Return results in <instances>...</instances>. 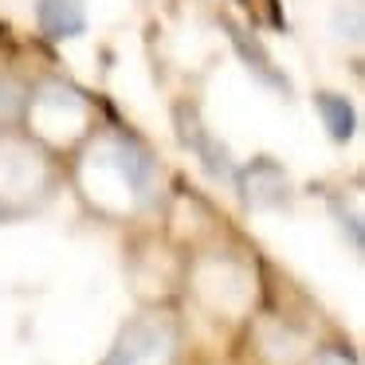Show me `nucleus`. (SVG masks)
I'll use <instances>...</instances> for the list:
<instances>
[{"mask_svg": "<svg viewBox=\"0 0 365 365\" xmlns=\"http://www.w3.org/2000/svg\"><path fill=\"white\" fill-rule=\"evenodd\" d=\"M83 197L103 216L142 212L158 189V165L134 138L110 134L91 145L83 161Z\"/></svg>", "mask_w": 365, "mask_h": 365, "instance_id": "nucleus-1", "label": "nucleus"}, {"mask_svg": "<svg viewBox=\"0 0 365 365\" xmlns=\"http://www.w3.org/2000/svg\"><path fill=\"white\" fill-rule=\"evenodd\" d=\"M56 189L48 153L28 138H4L0 142V220H16L48 205Z\"/></svg>", "mask_w": 365, "mask_h": 365, "instance_id": "nucleus-2", "label": "nucleus"}, {"mask_svg": "<svg viewBox=\"0 0 365 365\" xmlns=\"http://www.w3.org/2000/svg\"><path fill=\"white\" fill-rule=\"evenodd\" d=\"M177 354H181V326L165 310H145L118 330L103 365H177Z\"/></svg>", "mask_w": 365, "mask_h": 365, "instance_id": "nucleus-3", "label": "nucleus"}, {"mask_svg": "<svg viewBox=\"0 0 365 365\" xmlns=\"http://www.w3.org/2000/svg\"><path fill=\"white\" fill-rule=\"evenodd\" d=\"M192 294L205 302L212 314L240 318L255 299V275L236 255H205L189 275Z\"/></svg>", "mask_w": 365, "mask_h": 365, "instance_id": "nucleus-4", "label": "nucleus"}, {"mask_svg": "<svg viewBox=\"0 0 365 365\" xmlns=\"http://www.w3.org/2000/svg\"><path fill=\"white\" fill-rule=\"evenodd\" d=\"M287 197H291V181H287V173L275 165V161H252L244 173V200L252 208H279L287 205Z\"/></svg>", "mask_w": 365, "mask_h": 365, "instance_id": "nucleus-5", "label": "nucleus"}, {"mask_svg": "<svg viewBox=\"0 0 365 365\" xmlns=\"http://www.w3.org/2000/svg\"><path fill=\"white\" fill-rule=\"evenodd\" d=\"M36 20L48 40H75L87 32V9L83 0H40L36 4Z\"/></svg>", "mask_w": 365, "mask_h": 365, "instance_id": "nucleus-6", "label": "nucleus"}, {"mask_svg": "<svg viewBox=\"0 0 365 365\" xmlns=\"http://www.w3.org/2000/svg\"><path fill=\"white\" fill-rule=\"evenodd\" d=\"M259 349H263V357H267L271 365H299L302 357H307L302 338L291 330V326H283V322L259 326Z\"/></svg>", "mask_w": 365, "mask_h": 365, "instance_id": "nucleus-7", "label": "nucleus"}, {"mask_svg": "<svg viewBox=\"0 0 365 365\" xmlns=\"http://www.w3.org/2000/svg\"><path fill=\"white\" fill-rule=\"evenodd\" d=\"M314 106H318V114H322V122H326V130H330L334 142H349V138H354L357 114H354V106L346 103V95L318 91V95H314Z\"/></svg>", "mask_w": 365, "mask_h": 365, "instance_id": "nucleus-8", "label": "nucleus"}, {"mask_svg": "<svg viewBox=\"0 0 365 365\" xmlns=\"http://www.w3.org/2000/svg\"><path fill=\"white\" fill-rule=\"evenodd\" d=\"M224 24H228V36H232V43H236V48H240V56L247 59V67H252V71L259 75L263 83H271V87H279V91H283V95H287V79H283V75L275 71V67H271V56H267V51L259 48V43H255V36H252V40H247V32H244V28H236V24H232V20H224Z\"/></svg>", "mask_w": 365, "mask_h": 365, "instance_id": "nucleus-9", "label": "nucleus"}, {"mask_svg": "<svg viewBox=\"0 0 365 365\" xmlns=\"http://www.w3.org/2000/svg\"><path fill=\"white\" fill-rule=\"evenodd\" d=\"M24 106H28L24 87H20L16 79H0V126L16 122L20 114H24Z\"/></svg>", "mask_w": 365, "mask_h": 365, "instance_id": "nucleus-10", "label": "nucleus"}, {"mask_svg": "<svg viewBox=\"0 0 365 365\" xmlns=\"http://www.w3.org/2000/svg\"><path fill=\"white\" fill-rule=\"evenodd\" d=\"M307 365H361V361L346 346H318L307 354Z\"/></svg>", "mask_w": 365, "mask_h": 365, "instance_id": "nucleus-11", "label": "nucleus"}]
</instances>
